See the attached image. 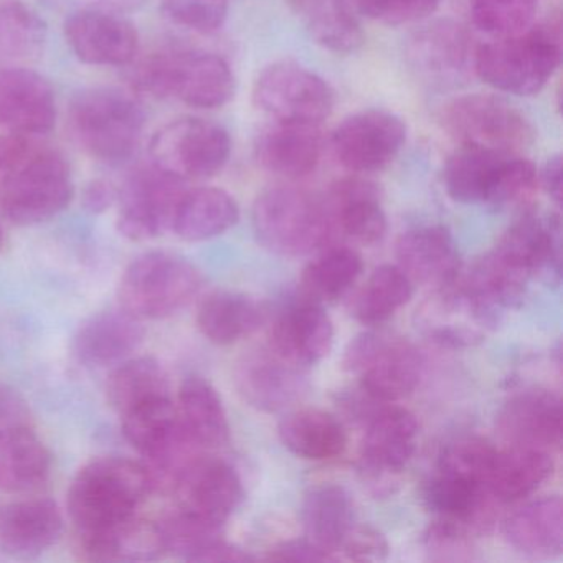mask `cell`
I'll list each match as a JSON object with an SVG mask.
<instances>
[{
	"mask_svg": "<svg viewBox=\"0 0 563 563\" xmlns=\"http://www.w3.org/2000/svg\"><path fill=\"white\" fill-rule=\"evenodd\" d=\"M324 151L321 124L273 121L256 136L260 166L275 176L296 180L314 173Z\"/></svg>",
	"mask_w": 563,
	"mask_h": 563,
	"instance_id": "cb8c5ba5",
	"label": "cell"
},
{
	"mask_svg": "<svg viewBox=\"0 0 563 563\" xmlns=\"http://www.w3.org/2000/svg\"><path fill=\"white\" fill-rule=\"evenodd\" d=\"M272 562H334V556L309 542L308 539L286 540L268 550Z\"/></svg>",
	"mask_w": 563,
	"mask_h": 563,
	"instance_id": "816d5d0a",
	"label": "cell"
},
{
	"mask_svg": "<svg viewBox=\"0 0 563 563\" xmlns=\"http://www.w3.org/2000/svg\"><path fill=\"white\" fill-rule=\"evenodd\" d=\"M25 424H29V408L24 398L9 385L0 384V433Z\"/></svg>",
	"mask_w": 563,
	"mask_h": 563,
	"instance_id": "f5cc1de1",
	"label": "cell"
},
{
	"mask_svg": "<svg viewBox=\"0 0 563 563\" xmlns=\"http://www.w3.org/2000/svg\"><path fill=\"white\" fill-rule=\"evenodd\" d=\"M540 0H471V15L479 31L496 37L522 34L536 22Z\"/></svg>",
	"mask_w": 563,
	"mask_h": 563,
	"instance_id": "f6af8a7d",
	"label": "cell"
},
{
	"mask_svg": "<svg viewBox=\"0 0 563 563\" xmlns=\"http://www.w3.org/2000/svg\"><path fill=\"white\" fill-rule=\"evenodd\" d=\"M68 128L88 156L107 164L124 163L140 146L143 108L123 91L91 88L71 101Z\"/></svg>",
	"mask_w": 563,
	"mask_h": 563,
	"instance_id": "5b68a950",
	"label": "cell"
},
{
	"mask_svg": "<svg viewBox=\"0 0 563 563\" xmlns=\"http://www.w3.org/2000/svg\"><path fill=\"white\" fill-rule=\"evenodd\" d=\"M52 473V456L29 424L0 433V490L35 493Z\"/></svg>",
	"mask_w": 563,
	"mask_h": 563,
	"instance_id": "836d02e7",
	"label": "cell"
},
{
	"mask_svg": "<svg viewBox=\"0 0 563 563\" xmlns=\"http://www.w3.org/2000/svg\"><path fill=\"white\" fill-rule=\"evenodd\" d=\"M552 453L539 448L512 446L497 450L487 476L494 500L516 503L536 493L553 474Z\"/></svg>",
	"mask_w": 563,
	"mask_h": 563,
	"instance_id": "8d00e7d4",
	"label": "cell"
},
{
	"mask_svg": "<svg viewBox=\"0 0 563 563\" xmlns=\"http://www.w3.org/2000/svg\"><path fill=\"white\" fill-rule=\"evenodd\" d=\"M252 223L263 249L289 258L325 249L335 232L328 200L291 186L272 187L258 196Z\"/></svg>",
	"mask_w": 563,
	"mask_h": 563,
	"instance_id": "3957f363",
	"label": "cell"
},
{
	"mask_svg": "<svg viewBox=\"0 0 563 563\" xmlns=\"http://www.w3.org/2000/svg\"><path fill=\"white\" fill-rule=\"evenodd\" d=\"M401 272L423 286L450 285L460 276L461 265L456 243L444 227H418L408 230L395 245Z\"/></svg>",
	"mask_w": 563,
	"mask_h": 563,
	"instance_id": "484cf974",
	"label": "cell"
},
{
	"mask_svg": "<svg viewBox=\"0 0 563 563\" xmlns=\"http://www.w3.org/2000/svg\"><path fill=\"white\" fill-rule=\"evenodd\" d=\"M413 298V283L398 265H382L351 301V314L365 325L385 324Z\"/></svg>",
	"mask_w": 563,
	"mask_h": 563,
	"instance_id": "b9f144b4",
	"label": "cell"
},
{
	"mask_svg": "<svg viewBox=\"0 0 563 563\" xmlns=\"http://www.w3.org/2000/svg\"><path fill=\"white\" fill-rule=\"evenodd\" d=\"M493 252L527 278L547 273L562 276V227L556 216L527 213L500 236Z\"/></svg>",
	"mask_w": 563,
	"mask_h": 563,
	"instance_id": "603a6c76",
	"label": "cell"
},
{
	"mask_svg": "<svg viewBox=\"0 0 563 563\" xmlns=\"http://www.w3.org/2000/svg\"><path fill=\"white\" fill-rule=\"evenodd\" d=\"M342 368L358 375L361 390L380 404L413 394L423 378L424 358L411 342L371 331L349 342Z\"/></svg>",
	"mask_w": 563,
	"mask_h": 563,
	"instance_id": "9c48e42d",
	"label": "cell"
},
{
	"mask_svg": "<svg viewBox=\"0 0 563 563\" xmlns=\"http://www.w3.org/2000/svg\"><path fill=\"white\" fill-rule=\"evenodd\" d=\"M169 377L157 358H126L111 372L107 384V397L113 410L123 417L128 411L146 401L169 397Z\"/></svg>",
	"mask_w": 563,
	"mask_h": 563,
	"instance_id": "7bdbcfd3",
	"label": "cell"
},
{
	"mask_svg": "<svg viewBox=\"0 0 563 563\" xmlns=\"http://www.w3.org/2000/svg\"><path fill=\"white\" fill-rule=\"evenodd\" d=\"M424 552L433 562L473 560V532L461 523L437 519L423 536Z\"/></svg>",
	"mask_w": 563,
	"mask_h": 563,
	"instance_id": "c3c4849f",
	"label": "cell"
},
{
	"mask_svg": "<svg viewBox=\"0 0 563 563\" xmlns=\"http://www.w3.org/2000/svg\"><path fill=\"white\" fill-rule=\"evenodd\" d=\"M173 496L180 509L225 526L242 506L245 489L235 467L220 457L199 454L184 471Z\"/></svg>",
	"mask_w": 563,
	"mask_h": 563,
	"instance_id": "e0dca14e",
	"label": "cell"
},
{
	"mask_svg": "<svg viewBox=\"0 0 563 563\" xmlns=\"http://www.w3.org/2000/svg\"><path fill=\"white\" fill-rule=\"evenodd\" d=\"M143 322L123 308L97 312L78 328L71 342L75 358L85 367L104 368L130 358L143 345Z\"/></svg>",
	"mask_w": 563,
	"mask_h": 563,
	"instance_id": "d4e9b609",
	"label": "cell"
},
{
	"mask_svg": "<svg viewBox=\"0 0 563 563\" xmlns=\"http://www.w3.org/2000/svg\"><path fill=\"white\" fill-rule=\"evenodd\" d=\"M539 184L547 196L560 206L562 202V156L549 157L539 174Z\"/></svg>",
	"mask_w": 563,
	"mask_h": 563,
	"instance_id": "db71d44e",
	"label": "cell"
},
{
	"mask_svg": "<svg viewBox=\"0 0 563 563\" xmlns=\"http://www.w3.org/2000/svg\"><path fill=\"white\" fill-rule=\"evenodd\" d=\"M503 536L516 552L552 559L563 550V506L559 496L530 500L503 523Z\"/></svg>",
	"mask_w": 563,
	"mask_h": 563,
	"instance_id": "4dcf8cb0",
	"label": "cell"
},
{
	"mask_svg": "<svg viewBox=\"0 0 563 563\" xmlns=\"http://www.w3.org/2000/svg\"><path fill=\"white\" fill-rule=\"evenodd\" d=\"M114 190L110 184L95 180L85 190V207L91 212L98 213L107 210L113 203Z\"/></svg>",
	"mask_w": 563,
	"mask_h": 563,
	"instance_id": "11a10c76",
	"label": "cell"
},
{
	"mask_svg": "<svg viewBox=\"0 0 563 563\" xmlns=\"http://www.w3.org/2000/svg\"><path fill=\"white\" fill-rule=\"evenodd\" d=\"M440 123L460 146L520 154L536 140V128L516 107L494 95L454 98L441 108Z\"/></svg>",
	"mask_w": 563,
	"mask_h": 563,
	"instance_id": "ba28073f",
	"label": "cell"
},
{
	"mask_svg": "<svg viewBox=\"0 0 563 563\" xmlns=\"http://www.w3.org/2000/svg\"><path fill=\"white\" fill-rule=\"evenodd\" d=\"M78 549L95 562H146L166 553L159 523L143 517H126L93 532L78 533Z\"/></svg>",
	"mask_w": 563,
	"mask_h": 563,
	"instance_id": "f1b7e54d",
	"label": "cell"
},
{
	"mask_svg": "<svg viewBox=\"0 0 563 563\" xmlns=\"http://www.w3.org/2000/svg\"><path fill=\"white\" fill-rule=\"evenodd\" d=\"M516 154L460 146L448 159L443 184L448 196L464 206L496 207L507 164Z\"/></svg>",
	"mask_w": 563,
	"mask_h": 563,
	"instance_id": "83f0119b",
	"label": "cell"
},
{
	"mask_svg": "<svg viewBox=\"0 0 563 563\" xmlns=\"http://www.w3.org/2000/svg\"><path fill=\"white\" fill-rule=\"evenodd\" d=\"M253 103L275 121L322 124L335 108V91L298 62L279 60L260 71Z\"/></svg>",
	"mask_w": 563,
	"mask_h": 563,
	"instance_id": "8fae6325",
	"label": "cell"
},
{
	"mask_svg": "<svg viewBox=\"0 0 563 563\" xmlns=\"http://www.w3.org/2000/svg\"><path fill=\"white\" fill-rule=\"evenodd\" d=\"M334 344V324L322 305L301 298L273 319L269 345L279 357L308 368L328 357Z\"/></svg>",
	"mask_w": 563,
	"mask_h": 563,
	"instance_id": "ac0fdd59",
	"label": "cell"
},
{
	"mask_svg": "<svg viewBox=\"0 0 563 563\" xmlns=\"http://www.w3.org/2000/svg\"><path fill=\"white\" fill-rule=\"evenodd\" d=\"M203 286L200 269L177 253L150 252L137 256L120 282L121 308L137 319H166L183 311Z\"/></svg>",
	"mask_w": 563,
	"mask_h": 563,
	"instance_id": "52a82bcc",
	"label": "cell"
},
{
	"mask_svg": "<svg viewBox=\"0 0 563 563\" xmlns=\"http://www.w3.org/2000/svg\"><path fill=\"white\" fill-rule=\"evenodd\" d=\"M440 4L441 0H355V8L364 18L390 27L424 21Z\"/></svg>",
	"mask_w": 563,
	"mask_h": 563,
	"instance_id": "681fc988",
	"label": "cell"
},
{
	"mask_svg": "<svg viewBox=\"0 0 563 563\" xmlns=\"http://www.w3.org/2000/svg\"><path fill=\"white\" fill-rule=\"evenodd\" d=\"M141 90L176 98L187 107L216 110L235 95V77L225 58L209 52L169 51L153 54L136 70Z\"/></svg>",
	"mask_w": 563,
	"mask_h": 563,
	"instance_id": "8992f818",
	"label": "cell"
},
{
	"mask_svg": "<svg viewBox=\"0 0 563 563\" xmlns=\"http://www.w3.org/2000/svg\"><path fill=\"white\" fill-rule=\"evenodd\" d=\"M312 38L335 54H351L364 44L361 22L349 0H292Z\"/></svg>",
	"mask_w": 563,
	"mask_h": 563,
	"instance_id": "ab89813d",
	"label": "cell"
},
{
	"mask_svg": "<svg viewBox=\"0 0 563 563\" xmlns=\"http://www.w3.org/2000/svg\"><path fill=\"white\" fill-rule=\"evenodd\" d=\"M407 124L385 110H364L342 120L331 136L332 153L349 173L372 174L390 166L407 143Z\"/></svg>",
	"mask_w": 563,
	"mask_h": 563,
	"instance_id": "4fadbf2b",
	"label": "cell"
},
{
	"mask_svg": "<svg viewBox=\"0 0 563 563\" xmlns=\"http://www.w3.org/2000/svg\"><path fill=\"white\" fill-rule=\"evenodd\" d=\"M64 516L52 499H25L0 512V550L12 556H37L57 543Z\"/></svg>",
	"mask_w": 563,
	"mask_h": 563,
	"instance_id": "4316f807",
	"label": "cell"
},
{
	"mask_svg": "<svg viewBox=\"0 0 563 563\" xmlns=\"http://www.w3.org/2000/svg\"><path fill=\"white\" fill-rule=\"evenodd\" d=\"M497 431L512 446L559 450L562 443V400L545 388L512 395L497 413Z\"/></svg>",
	"mask_w": 563,
	"mask_h": 563,
	"instance_id": "ffe728a7",
	"label": "cell"
},
{
	"mask_svg": "<svg viewBox=\"0 0 563 563\" xmlns=\"http://www.w3.org/2000/svg\"><path fill=\"white\" fill-rule=\"evenodd\" d=\"M47 41L44 21L19 0H0V58L37 57Z\"/></svg>",
	"mask_w": 563,
	"mask_h": 563,
	"instance_id": "ee69618b",
	"label": "cell"
},
{
	"mask_svg": "<svg viewBox=\"0 0 563 563\" xmlns=\"http://www.w3.org/2000/svg\"><path fill=\"white\" fill-rule=\"evenodd\" d=\"M110 2H117V4H128V2H134V0H110Z\"/></svg>",
	"mask_w": 563,
	"mask_h": 563,
	"instance_id": "9f6ffc18",
	"label": "cell"
},
{
	"mask_svg": "<svg viewBox=\"0 0 563 563\" xmlns=\"http://www.w3.org/2000/svg\"><path fill=\"white\" fill-rule=\"evenodd\" d=\"M335 229L361 243L377 245L387 235V216L382 207L380 189L371 180L349 177L332 186L328 199Z\"/></svg>",
	"mask_w": 563,
	"mask_h": 563,
	"instance_id": "f546056e",
	"label": "cell"
},
{
	"mask_svg": "<svg viewBox=\"0 0 563 563\" xmlns=\"http://www.w3.org/2000/svg\"><path fill=\"white\" fill-rule=\"evenodd\" d=\"M239 219V203L227 190L199 187L180 197L173 230L186 242H203L229 232Z\"/></svg>",
	"mask_w": 563,
	"mask_h": 563,
	"instance_id": "f35d334b",
	"label": "cell"
},
{
	"mask_svg": "<svg viewBox=\"0 0 563 563\" xmlns=\"http://www.w3.org/2000/svg\"><path fill=\"white\" fill-rule=\"evenodd\" d=\"M151 493L143 463L98 457L78 471L68 490V510L77 533L93 532L137 514Z\"/></svg>",
	"mask_w": 563,
	"mask_h": 563,
	"instance_id": "277c9868",
	"label": "cell"
},
{
	"mask_svg": "<svg viewBox=\"0 0 563 563\" xmlns=\"http://www.w3.org/2000/svg\"><path fill=\"white\" fill-rule=\"evenodd\" d=\"M57 121L54 88L27 68L0 70V124L19 136L51 133Z\"/></svg>",
	"mask_w": 563,
	"mask_h": 563,
	"instance_id": "7402d4cb",
	"label": "cell"
},
{
	"mask_svg": "<svg viewBox=\"0 0 563 563\" xmlns=\"http://www.w3.org/2000/svg\"><path fill=\"white\" fill-rule=\"evenodd\" d=\"M282 443L308 461H331L344 454L347 433L341 421L321 408H298L278 424Z\"/></svg>",
	"mask_w": 563,
	"mask_h": 563,
	"instance_id": "d590c367",
	"label": "cell"
},
{
	"mask_svg": "<svg viewBox=\"0 0 563 563\" xmlns=\"http://www.w3.org/2000/svg\"><path fill=\"white\" fill-rule=\"evenodd\" d=\"M301 522L305 539L338 560L345 537L357 523L354 500L339 484H316L302 499Z\"/></svg>",
	"mask_w": 563,
	"mask_h": 563,
	"instance_id": "1f68e13d",
	"label": "cell"
},
{
	"mask_svg": "<svg viewBox=\"0 0 563 563\" xmlns=\"http://www.w3.org/2000/svg\"><path fill=\"white\" fill-rule=\"evenodd\" d=\"M197 328L217 345H232L255 334L266 321L262 306L236 291H213L197 308Z\"/></svg>",
	"mask_w": 563,
	"mask_h": 563,
	"instance_id": "74e56055",
	"label": "cell"
},
{
	"mask_svg": "<svg viewBox=\"0 0 563 563\" xmlns=\"http://www.w3.org/2000/svg\"><path fill=\"white\" fill-rule=\"evenodd\" d=\"M233 382L250 407L266 413L299 404L311 387L306 368L279 357L269 347L243 355L236 362Z\"/></svg>",
	"mask_w": 563,
	"mask_h": 563,
	"instance_id": "2e32d148",
	"label": "cell"
},
{
	"mask_svg": "<svg viewBox=\"0 0 563 563\" xmlns=\"http://www.w3.org/2000/svg\"><path fill=\"white\" fill-rule=\"evenodd\" d=\"M74 196L70 166L57 151L19 134L0 141V207L12 223L47 222Z\"/></svg>",
	"mask_w": 563,
	"mask_h": 563,
	"instance_id": "6da1fadb",
	"label": "cell"
},
{
	"mask_svg": "<svg viewBox=\"0 0 563 563\" xmlns=\"http://www.w3.org/2000/svg\"><path fill=\"white\" fill-rule=\"evenodd\" d=\"M65 38L78 60L93 67H123L140 48L136 27L120 15L81 11L65 24Z\"/></svg>",
	"mask_w": 563,
	"mask_h": 563,
	"instance_id": "d6986e66",
	"label": "cell"
},
{
	"mask_svg": "<svg viewBox=\"0 0 563 563\" xmlns=\"http://www.w3.org/2000/svg\"><path fill=\"white\" fill-rule=\"evenodd\" d=\"M474 52L466 29L454 21L418 29L407 45L410 67L428 84L437 85L461 80L474 62Z\"/></svg>",
	"mask_w": 563,
	"mask_h": 563,
	"instance_id": "44dd1931",
	"label": "cell"
},
{
	"mask_svg": "<svg viewBox=\"0 0 563 563\" xmlns=\"http://www.w3.org/2000/svg\"><path fill=\"white\" fill-rule=\"evenodd\" d=\"M388 550L387 537L380 530L368 523H355L339 553L355 562H377L387 559Z\"/></svg>",
	"mask_w": 563,
	"mask_h": 563,
	"instance_id": "f907efd6",
	"label": "cell"
},
{
	"mask_svg": "<svg viewBox=\"0 0 563 563\" xmlns=\"http://www.w3.org/2000/svg\"><path fill=\"white\" fill-rule=\"evenodd\" d=\"M499 312L484 305L461 283L437 288L421 305L417 322L428 341L441 347L464 349L481 344L499 324Z\"/></svg>",
	"mask_w": 563,
	"mask_h": 563,
	"instance_id": "7c38bea8",
	"label": "cell"
},
{
	"mask_svg": "<svg viewBox=\"0 0 563 563\" xmlns=\"http://www.w3.org/2000/svg\"><path fill=\"white\" fill-rule=\"evenodd\" d=\"M184 192V180L157 167L134 173L121 192L118 213L121 235L133 242H147L173 229L174 216Z\"/></svg>",
	"mask_w": 563,
	"mask_h": 563,
	"instance_id": "9a60e30c",
	"label": "cell"
},
{
	"mask_svg": "<svg viewBox=\"0 0 563 563\" xmlns=\"http://www.w3.org/2000/svg\"><path fill=\"white\" fill-rule=\"evenodd\" d=\"M176 410L184 433L200 450H216L229 443L230 423L222 398L202 377L184 380Z\"/></svg>",
	"mask_w": 563,
	"mask_h": 563,
	"instance_id": "e575fe53",
	"label": "cell"
},
{
	"mask_svg": "<svg viewBox=\"0 0 563 563\" xmlns=\"http://www.w3.org/2000/svg\"><path fill=\"white\" fill-rule=\"evenodd\" d=\"M358 471L378 494L407 467L417 450L418 421L401 407H378L367 415Z\"/></svg>",
	"mask_w": 563,
	"mask_h": 563,
	"instance_id": "5bb4252c",
	"label": "cell"
},
{
	"mask_svg": "<svg viewBox=\"0 0 563 563\" xmlns=\"http://www.w3.org/2000/svg\"><path fill=\"white\" fill-rule=\"evenodd\" d=\"M153 166L184 180L217 176L229 163V131L202 118H180L161 128L150 146Z\"/></svg>",
	"mask_w": 563,
	"mask_h": 563,
	"instance_id": "30bf717a",
	"label": "cell"
},
{
	"mask_svg": "<svg viewBox=\"0 0 563 563\" xmlns=\"http://www.w3.org/2000/svg\"><path fill=\"white\" fill-rule=\"evenodd\" d=\"M161 8L174 24L203 35L220 31L229 18L227 0H161Z\"/></svg>",
	"mask_w": 563,
	"mask_h": 563,
	"instance_id": "7dc6e473",
	"label": "cell"
},
{
	"mask_svg": "<svg viewBox=\"0 0 563 563\" xmlns=\"http://www.w3.org/2000/svg\"><path fill=\"white\" fill-rule=\"evenodd\" d=\"M4 245V232H2V227H0V249Z\"/></svg>",
	"mask_w": 563,
	"mask_h": 563,
	"instance_id": "6f0895ef",
	"label": "cell"
},
{
	"mask_svg": "<svg viewBox=\"0 0 563 563\" xmlns=\"http://www.w3.org/2000/svg\"><path fill=\"white\" fill-rule=\"evenodd\" d=\"M560 60V24L549 21L481 45L474 52L473 68L484 84L500 93L533 97L547 87Z\"/></svg>",
	"mask_w": 563,
	"mask_h": 563,
	"instance_id": "7a4b0ae2",
	"label": "cell"
},
{
	"mask_svg": "<svg viewBox=\"0 0 563 563\" xmlns=\"http://www.w3.org/2000/svg\"><path fill=\"white\" fill-rule=\"evenodd\" d=\"M497 448L486 438L464 437L453 441L438 463V471L476 481L487 487V476Z\"/></svg>",
	"mask_w": 563,
	"mask_h": 563,
	"instance_id": "bcb514c9",
	"label": "cell"
},
{
	"mask_svg": "<svg viewBox=\"0 0 563 563\" xmlns=\"http://www.w3.org/2000/svg\"><path fill=\"white\" fill-rule=\"evenodd\" d=\"M364 272L362 256L355 250L334 246L324 250L302 269L301 298L324 305L344 298Z\"/></svg>",
	"mask_w": 563,
	"mask_h": 563,
	"instance_id": "60d3db41",
	"label": "cell"
},
{
	"mask_svg": "<svg viewBox=\"0 0 563 563\" xmlns=\"http://www.w3.org/2000/svg\"><path fill=\"white\" fill-rule=\"evenodd\" d=\"M424 504L438 519L451 520L479 532L490 526L493 500L489 490L476 481L438 471L423 490Z\"/></svg>",
	"mask_w": 563,
	"mask_h": 563,
	"instance_id": "d6a6232c",
	"label": "cell"
}]
</instances>
